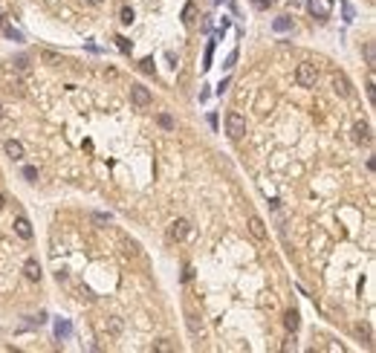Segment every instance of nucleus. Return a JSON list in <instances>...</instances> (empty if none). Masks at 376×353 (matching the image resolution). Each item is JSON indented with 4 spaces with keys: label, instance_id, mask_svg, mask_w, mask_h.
<instances>
[{
    "label": "nucleus",
    "instance_id": "obj_1",
    "mask_svg": "<svg viewBox=\"0 0 376 353\" xmlns=\"http://www.w3.org/2000/svg\"><path fill=\"white\" fill-rule=\"evenodd\" d=\"M226 133H229V139H240V136L246 133V119H243L237 110L226 113Z\"/></svg>",
    "mask_w": 376,
    "mask_h": 353
},
{
    "label": "nucleus",
    "instance_id": "obj_2",
    "mask_svg": "<svg viewBox=\"0 0 376 353\" xmlns=\"http://www.w3.org/2000/svg\"><path fill=\"white\" fill-rule=\"evenodd\" d=\"M296 78H298V87H313L315 82H318V70H315V64H298V73H296Z\"/></svg>",
    "mask_w": 376,
    "mask_h": 353
},
{
    "label": "nucleus",
    "instance_id": "obj_3",
    "mask_svg": "<svg viewBox=\"0 0 376 353\" xmlns=\"http://www.w3.org/2000/svg\"><path fill=\"white\" fill-rule=\"evenodd\" d=\"M353 139H356L359 145H370V142H373L370 125H367V122H356V125H353Z\"/></svg>",
    "mask_w": 376,
    "mask_h": 353
},
{
    "label": "nucleus",
    "instance_id": "obj_4",
    "mask_svg": "<svg viewBox=\"0 0 376 353\" xmlns=\"http://www.w3.org/2000/svg\"><path fill=\"white\" fill-rule=\"evenodd\" d=\"M130 99H133L136 107H148V104H151V93L145 90L142 84H133V87H130Z\"/></svg>",
    "mask_w": 376,
    "mask_h": 353
},
{
    "label": "nucleus",
    "instance_id": "obj_5",
    "mask_svg": "<svg viewBox=\"0 0 376 353\" xmlns=\"http://www.w3.org/2000/svg\"><path fill=\"white\" fill-rule=\"evenodd\" d=\"M3 151H6V156H9V159H15V162H18V159H23V145H20V142H15V139H6V142H3Z\"/></svg>",
    "mask_w": 376,
    "mask_h": 353
},
{
    "label": "nucleus",
    "instance_id": "obj_6",
    "mask_svg": "<svg viewBox=\"0 0 376 353\" xmlns=\"http://www.w3.org/2000/svg\"><path fill=\"white\" fill-rule=\"evenodd\" d=\"M168 235H171V240H182V237L188 235V220H174L171 223V229H168Z\"/></svg>",
    "mask_w": 376,
    "mask_h": 353
},
{
    "label": "nucleus",
    "instance_id": "obj_7",
    "mask_svg": "<svg viewBox=\"0 0 376 353\" xmlns=\"http://www.w3.org/2000/svg\"><path fill=\"white\" fill-rule=\"evenodd\" d=\"M333 90L339 93V96H350V93H353V87H350V82L339 73V75H333Z\"/></svg>",
    "mask_w": 376,
    "mask_h": 353
},
{
    "label": "nucleus",
    "instance_id": "obj_8",
    "mask_svg": "<svg viewBox=\"0 0 376 353\" xmlns=\"http://www.w3.org/2000/svg\"><path fill=\"white\" fill-rule=\"evenodd\" d=\"M23 272H26L29 281H41V275H44V272H41V263H38L35 258H29V261L23 263Z\"/></svg>",
    "mask_w": 376,
    "mask_h": 353
},
{
    "label": "nucleus",
    "instance_id": "obj_9",
    "mask_svg": "<svg viewBox=\"0 0 376 353\" xmlns=\"http://www.w3.org/2000/svg\"><path fill=\"white\" fill-rule=\"evenodd\" d=\"M15 232H18V237L29 240V237H32V223H29L26 218H15Z\"/></svg>",
    "mask_w": 376,
    "mask_h": 353
},
{
    "label": "nucleus",
    "instance_id": "obj_10",
    "mask_svg": "<svg viewBox=\"0 0 376 353\" xmlns=\"http://www.w3.org/2000/svg\"><path fill=\"white\" fill-rule=\"evenodd\" d=\"M249 232L255 237H258V240H263V237H266V229H263V220L258 218V214H252L249 218Z\"/></svg>",
    "mask_w": 376,
    "mask_h": 353
},
{
    "label": "nucleus",
    "instance_id": "obj_11",
    "mask_svg": "<svg viewBox=\"0 0 376 353\" xmlns=\"http://www.w3.org/2000/svg\"><path fill=\"white\" fill-rule=\"evenodd\" d=\"M310 12H313L315 18H327V15H330V6H327V3H321V0H310Z\"/></svg>",
    "mask_w": 376,
    "mask_h": 353
},
{
    "label": "nucleus",
    "instance_id": "obj_12",
    "mask_svg": "<svg viewBox=\"0 0 376 353\" xmlns=\"http://www.w3.org/2000/svg\"><path fill=\"white\" fill-rule=\"evenodd\" d=\"M284 324H287V330H292V333L298 330V324H301V321H298V313H296V310H289L287 316H284Z\"/></svg>",
    "mask_w": 376,
    "mask_h": 353
},
{
    "label": "nucleus",
    "instance_id": "obj_13",
    "mask_svg": "<svg viewBox=\"0 0 376 353\" xmlns=\"http://www.w3.org/2000/svg\"><path fill=\"white\" fill-rule=\"evenodd\" d=\"M272 29H275V32H289V29H292V20H289V18H278L275 23H272Z\"/></svg>",
    "mask_w": 376,
    "mask_h": 353
},
{
    "label": "nucleus",
    "instance_id": "obj_14",
    "mask_svg": "<svg viewBox=\"0 0 376 353\" xmlns=\"http://www.w3.org/2000/svg\"><path fill=\"white\" fill-rule=\"evenodd\" d=\"M55 336H58V339H67V336H70V324H67V321H58V324H55Z\"/></svg>",
    "mask_w": 376,
    "mask_h": 353
},
{
    "label": "nucleus",
    "instance_id": "obj_15",
    "mask_svg": "<svg viewBox=\"0 0 376 353\" xmlns=\"http://www.w3.org/2000/svg\"><path fill=\"white\" fill-rule=\"evenodd\" d=\"M188 330H191V333H200V330H203V324L197 321V316H188Z\"/></svg>",
    "mask_w": 376,
    "mask_h": 353
},
{
    "label": "nucleus",
    "instance_id": "obj_16",
    "mask_svg": "<svg viewBox=\"0 0 376 353\" xmlns=\"http://www.w3.org/2000/svg\"><path fill=\"white\" fill-rule=\"evenodd\" d=\"M23 177H26L29 182H35V180H38V168H32V165H26V168H23Z\"/></svg>",
    "mask_w": 376,
    "mask_h": 353
},
{
    "label": "nucleus",
    "instance_id": "obj_17",
    "mask_svg": "<svg viewBox=\"0 0 376 353\" xmlns=\"http://www.w3.org/2000/svg\"><path fill=\"white\" fill-rule=\"evenodd\" d=\"M108 330H110V333H122V321H119V318H110Z\"/></svg>",
    "mask_w": 376,
    "mask_h": 353
},
{
    "label": "nucleus",
    "instance_id": "obj_18",
    "mask_svg": "<svg viewBox=\"0 0 376 353\" xmlns=\"http://www.w3.org/2000/svg\"><path fill=\"white\" fill-rule=\"evenodd\" d=\"M3 32H6V38H12V41H23V35H20L18 29H12V26H6V29H3Z\"/></svg>",
    "mask_w": 376,
    "mask_h": 353
},
{
    "label": "nucleus",
    "instance_id": "obj_19",
    "mask_svg": "<svg viewBox=\"0 0 376 353\" xmlns=\"http://www.w3.org/2000/svg\"><path fill=\"white\" fill-rule=\"evenodd\" d=\"M119 18H122V23H130V20H133V9H122V15H119Z\"/></svg>",
    "mask_w": 376,
    "mask_h": 353
},
{
    "label": "nucleus",
    "instance_id": "obj_20",
    "mask_svg": "<svg viewBox=\"0 0 376 353\" xmlns=\"http://www.w3.org/2000/svg\"><path fill=\"white\" fill-rule=\"evenodd\" d=\"M159 125L165 127V130H171V127H174V119H171V116H165V113H162V116H159Z\"/></svg>",
    "mask_w": 376,
    "mask_h": 353
},
{
    "label": "nucleus",
    "instance_id": "obj_21",
    "mask_svg": "<svg viewBox=\"0 0 376 353\" xmlns=\"http://www.w3.org/2000/svg\"><path fill=\"white\" fill-rule=\"evenodd\" d=\"M365 58H367V64L373 67V61H376V58H373V44H367V46H365Z\"/></svg>",
    "mask_w": 376,
    "mask_h": 353
},
{
    "label": "nucleus",
    "instance_id": "obj_22",
    "mask_svg": "<svg viewBox=\"0 0 376 353\" xmlns=\"http://www.w3.org/2000/svg\"><path fill=\"white\" fill-rule=\"evenodd\" d=\"M182 20H185V23L194 20V3H188V6H185V18H182Z\"/></svg>",
    "mask_w": 376,
    "mask_h": 353
},
{
    "label": "nucleus",
    "instance_id": "obj_23",
    "mask_svg": "<svg viewBox=\"0 0 376 353\" xmlns=\"http://www.w3.org/2000/svg\"><path fill=\"white\" fill-rule=\"evenodd\" d=\"M116 41H119V49H122V52H130V44H127V38H122V35H119Z\"/></svg>",
    "mask_w": 376,
    "mask_h": 353
},
{
    "label": "nucleus",
    "instance_id": "obj_24",
    "mask_svg": "<svg viewBox=\"0 0 376 353\" xmlns=\"http://www.w3.org/2000/svg\"><path fill=\"white\" fill-rule=\"evenodd\" d=\"M142 70H145V73H153V58H145V61H142Z\"/></svg>",
    "mask_w": 376,
    "mask_h": 353
},
{
    "label": "nucleus",
    "instance_id": "obj_25",
    "mask_svg": "<svg viewBox=\"0 0 376 353\" xmlns=\"http://www.w3.org/2000/svg\"><path fill=\"white\" fill-rule=\"evenodd\" d=\"M15 67H18V70H29V61H26V58H18V61H15Z\"/></svg>",
    "mask_w": 376,
    "mask_h": 353
},
{
    "label": "nucleus",
    "instance_id": "obj_26",
    "mask_svg": "<svg viewBox=\"0 0 376 353\" xmlns=\"http://www.w3.org/2000/svg\"><path fill=\"white\" fill-rule=\"evenodd\" d=\"M44 58H46V61H58V55L49 52V49H44Z\"/></svg>",
    "mask_w": 376,
    "mask_h": 353
},
{
    "label": "nucleus",
    "instance_id": "obj_27",
    "mask_svg": "<svg viewBox=\"0 0 376 353\" xmlns=\"http://www.w3.org/2000/svg\"><path fill=\"white\" fill-rule=\"evenodd\" d=\"M344 15H347V20H353V6L350 3H344Z\"/></svg>",
    "mask_w": 376,
    "mask_h": 353
},
{
    "label": "nucleus",
    "instance_id": "obj_28",
    "mask_svg": "<svg viewBox=\"0 0 376 353\" xmlns=\"http://www.w3.org/2000/svg\"><path fill=\"white\" fill-rule=\"evenodd\" d=\"M3 206H6V200H3V194H0V208H3Z\"/></svg>",
    "mask_w": 376,
    "mask_h": 353
},
{
    "label": "nucleus",
    "instance_id": "obj_29",
    "mask_svg": "<svg viewBox=\"0 0 376 353\" xmlns=\"http://www.w3.org/2000/svg\"><path fill=\"white\" fill-rule=\"evenodd\" d=\"M90 3H101V0H90Z\"/></svg>",
    "mask_w": 376,
    "mask_h": 353
},
{
    "label": "nucleus",
    "instance_id": "obj_30",
    "mask_svg": "<svg viewBox=\"0 0 376 353\" xmlns=\"http://www.w3.org/2000/svg\"><path fill=\"white\" fill-rule=\"evenodd\" d=\"M0 20H3V18H0Z\"/></svg>",
    "mask_w": 376,
    "mask_h": 353
}]
</instances>
